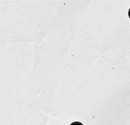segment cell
I'll return each instance as SVG.
<instances>
[{
	"mask_svg": "<svg viewBox=\"0 0 130 125\" xmlns=\"http://www.w3.org/2000/svg\"><path fill=\"white\" fill-rule=\"evenodd\" d=\"M70 125H84V124H83L82 123H80V122L74 121V122H73L72 123H71Z\"/></svg>",
	"mask_w": 130,
	"mask_h": 125,
	"instance_id": "1",
	"label": "cell"
}]
</instances>
